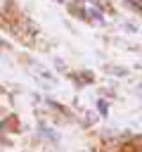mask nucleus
<instances>
[{
    "mask_svg": "<svg viewBox=\"0 0 142 152\" xmlns=\"http://www.w3.org/2000/svg\"><path fill=\"white\" fill-rule=\"evenodd\" d=\"M62 2H71V0H62Z\"/></svg>",
    "mask_w": 142,
    "mask_h": 152,
    "instance_id": "2",
    "label": "nucleus"
},
{
    "mask_svg": "<svg viewBox=\"0 0 142 152\" xmlns=\"http://www.w3.org/2000/svg\"><path fill=\"white\" fill-rule=\"evenodd\" d=\"M130 10H135V12H142V0H123Z\"/></svg>",
    "mask_w": 142,
    "mask_h": 152,
    "instance_id": "1",
    "label": "nucleus"
},
{
    "mask_svg": "<svg viewBox=\"0 0 142 152\" xmlns=\"http://www.w3.org/2000/svg\"><path fill=\"white\" fill-rule=\"evenodd\" d=\"M92 2H102V0H92Z\"/></svg>",
    "mask_w": 142,
    "mask_h": 152,
    "instance_id": "3",
    "label": "nucleus"
}]
</instances>
